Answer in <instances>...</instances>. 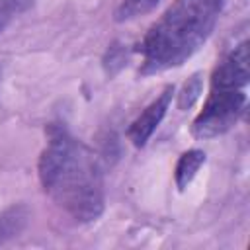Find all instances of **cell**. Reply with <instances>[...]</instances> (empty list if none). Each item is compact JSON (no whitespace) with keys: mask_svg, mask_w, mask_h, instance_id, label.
I'll return each mask as SVG.
<instances>
[{"mask_svg":"<svg viewBox=\"0 0 250 250\" xmlns=\"http://www.w3.org/2000/svg\"><path fill=\"white\" fill-rule=\"evenodd\" d=\"M225 0H176L143 37L141 74L180 66L211 35Z\"/></svg>","mask_w":250,"mask_h":250,"instance_id":"7a4b0ae2","label":"cell"},{"mask_svg":"<svg viewBox=\"0 0 250 250\" xmlns=\"http://www.w3.org/2000/svg\"><path fill=\"white\" fill-rule=\"evenodd\" d=\"M250 78V57H248V41L236 45L230 53H227L221 62L215 66L211 76V86H229V88H244Z\"/></svg>","mask_w":250,"mask_h":250,"instance_id":"277c9868","label":"cell"},{"mask_svg":"<svg viewBox=\"0 0 250 250\" xmlns=\"http://www.w3.org/2000/svg\"><path fill=\"white\" fill-rule=\"evenodd\" d=\"M160 0H121V4L115 10V20L117 21H129L139 16L148 14Z\"/></svg>","mask_w":250,"mask_h":250,"instance_id":"ba28073f","label":"cell"},{"mask_svg":"<svg viewBox=\"0 0 250 250\" xmlns=\"http://www.w3.org/2000/svg\"><path fill=\"white\" fill-rule=\"evenodd\" d=\"M172 94H174V86H166L162 90V94L156 100H152L145 107V111L131 123L127 135H129V141L135 146H145L146 145V141L150 139V135L154 133V129L162 121V117L166 115V109H168L170 100H172Z\"/></svg>","mask_w":250,"mask_h":250,"instance_id":"5b68a950","label":"cell"},{"mask_svg":"<svg viewBox=\"0 0 250 250\" xmlns=\"http://www.w3.org/2000/svg\"><path fill=\"white\" fill-rule=\"evenodd\" d=\"M201 90H203V78H201L199 72H195L184 82V86L178 94V109H182V111L189 109L199 100Z\"/></svg>","mask_w":250,"mask_h":250,"instance_id":"9c48e42d","label":"cell"},{"mask_svg":"<svg viewBox=\"0 0 250 250\" xmlns=\"http://www.w3.org/2000/svg\"><path fill=\"white\" fill-rule=\"evenodd\" d=\"M21 0H0V33L4 31V27L8 25V21L14 18V14L18 12Z\"/></svg>","mask_w":250,"mask_h":250,"instance_id":"8fae6325","label":"cell"},{"mask_svg":"<svg viewBox=\"0 0 250 250\" xmlns=\"http://www.w3.org/2000/svg\"><path fill=\"white\" fill-rule=\"evenodd\" d=\"M39 180L72 219L90 223L104 211V182L96 154L64 129L51 127L39 156Z\"/></svg>","mask_w":250,"mask_h":250,"instance_id":"6da1fadb","label":"cell"},{"mask_svg":"<svg viewBox=\"0 0 250 250\" xmlns=\"http://www.w3.org/2000/svg\"><path fill=\"white\" fill-rule=\"evenodd\" d=\"M246 104L244 88L229 86H211L209 98L193 119L191 133L197 139H213L229 131L240 117Z\"/></svg>","mask_w":250,"mask_h":250,"instance_id":"3957f363","label":"cell"},{"mask_svg":"<svg viewBox=\"0 0 250 250\" xmlns=\"http://www.w3.org/2000/svg\"><path fill=\"white\" fill-rule=\"evenodd\" d=\"M29 219V209L25 205H12L6 211L0 213V244H4L6 240L18 236Z\"/></svg>","mask_w":250,"mask_h":250,"instance_id":"52a82bcc","label":"cell"},{"mask_svg":"<svg viewBox=\"0 0 250 250\" xmlns=\"http://www.w3.org/2000/svg\"><path fill=\"white\" fill-rule=\"evenodd\" d=\"M205 164V152L199 148H191L186 150L178 164H176V172H174V180H176V188L182 191L189 186V182L195 178V174L199 172V168Z\"/></svg>","mask_w":250,"mask_h":250,"instance_id":"8992f818","label":"cell"},{"mask_svg":"<svg viewBox=\"0 0 250 250\" xmlns=\"http://www.w3.org/2000/svg\"><path fill=\"white\" fill-rule=\"evenodd\" d=\"M125 61H127V55H125L123 45L113 43V45L107 49V55H105V59H104V66H105L107 74L111 76V74H115V72L125 64Z\"/></svg>","mask_w":250,"mask_h":250,"instance_id":"30bf717a","label":"cell"}]
</instances>
